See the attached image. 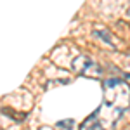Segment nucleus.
Returning <instances> with one entry per match:
<instances>
[{
	"label": "nucleus",
	"instance_id": "obj_1",
	"mask_svg": "<svg viewBox=\"0 0 130 130\" xmlns=\"http://www.w3.org/2000/svg\"><path fill=\"white\" fill-rule=\"evenodd\" d=\"M130 106V89L125 82L111 80L104 83V108H111L115 118H118Z\"/></svg>",
	"mask_w": 130,
	"mask_h": 130
},
{
	"label": "nucleus",
	"instance_id": "obj_2",
	"mask_svg": "<svg viewBox=\"0 0 130 130\" xmlns=\"http://www.w3.org/2000/svg\"><path fill=\"white\" fill-rule=\"evenodd\" d=\"M73 68L80 75H85V76H90V78H99L102 75V70L92 59H89L87 56H78L76 59H73Z\"/></svg>",
	"mask_w": 130,
	"mask_h": 130
},
{
	"label": "nucleus",
	"instance_id": "obj_3",
	"mask_svg": "<svg viewBox=\"0 0 130 130\" xmlns=\"http://www.w3.org/2000/svg\"><path fill=\"white\" fill-rule=\"evenodd\" d=\"M128 18H130V9H128Z\"/></svg>",
	"mask_w": 130,
	"mask_h": 130
}]
</instances>
